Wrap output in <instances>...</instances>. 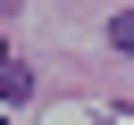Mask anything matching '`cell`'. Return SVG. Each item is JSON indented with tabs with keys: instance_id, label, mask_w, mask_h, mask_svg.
<instances>
[{
	"instance_id": "1",
	"label": "cell",
	"mask_w": 134,
	"mask_h": 125,
	"mask_svg": "<svg viewBox=\"0 0 134 125\" xmlns=\"http://www.w3.org/2000/svg\"><path fill=\"white\" fill-rule=\"evenodd\" d=\"M25 92H34V75H25V67H17V58H8V50H0V108H17V100H25Z\"/></svg>"
},
{
	"instance_id": "2",
	"label": "cell",
	"mask_w": 134,
	"mask_h": 125,
	"mask_svg": "<svg viewBox=\"0 0 134 125\" xmlns=\"http://www.w3.org/2000/svg\"><path fill=\"white\" fill-rule=\"evenodd\" d=\"M109 42H117V50H134V8H126V17H109Z\"/></svg>"
},
{
	"instance_id": "3",
	"label": "cell",
	"mask_w": 134,
	"mask_h": 125,
	"mask_svg": "<svg viewBox=\"0 0 134 125\" xmlns=\"http://www.w3.org/2000/svg\"><path fill=\"white\" fill-rule=\"evenodd\" d=\"M0 8H8V0H0Z\"/></svg>"
}]
</instances>
